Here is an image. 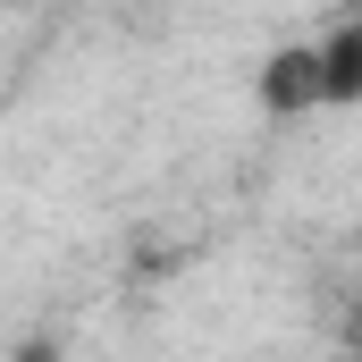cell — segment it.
<instances>
[{
  "label": "cell",
  "instance_id": "1",
  "mask_svg": "<svg viewBox=\"0 0 362 362\" xmlns=\"http://www.w3.org/2000/svg\"><path fill=\"white\" fill-rule=\"evenodd\" d=\"M253 93H262L270 118L320 110V101H329V59H320V42H278L270 59H262V76H253Z\"/></svg>",
  "mask_w": 362,
  "mask_h": 362
},
{
  "label": "cell",
  "instance_id": "2",
  "mask_svg": "<svg viewBox=\"0 0 362 362\" xmlns=\"http://www.w3.org/2000/svg\"><path fill=\"white\" fill-rule=\"evenodd\" d=\"M320 59H329V110H354L362 101V8H346L320 34Z\"/></svg>",
  "mask_w": 362,
  "mask_h": 362
},
{
  "label": "cell",
  "instance_id": "3",
  "mask_svg": "<svg viewBox=\"0 0 362 362\" xmlns=\"http://www.w3.org/2000/svg\"><path fill=\"white\" fill-rule=\"evenodd\" d=\"M337 337H346V346H362V303L346 312V329H337Z\"/></svg>",
  "mask_w": 362,
  "mask_h": 362
}]
</instances>
